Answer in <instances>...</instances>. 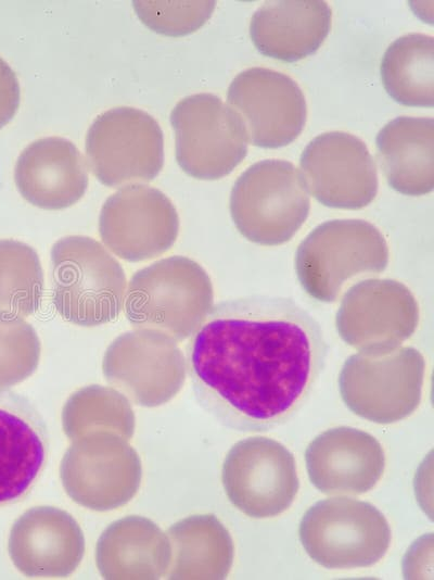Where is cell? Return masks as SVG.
<instances>
[{"label":"cell","mask_w":434,"mask_h":580,"mask_svg":"<svg viewBox=\"0 0 434 580\" xmlns=\"http://www.w3.org/2000/svg\"><path fill=\"white\" fill-rule=\"evenodd\" d=\"M108 464V458L107 456L105 457V461H104V464L101 463V468H102V471L103 469L106 467V465ZM92 468L97 471V472H93L92 476L97 479V481L99 482L100 480V476L105 479L108 477V474L106 472H101V469H99L98 466H95V464H93Z\"/></svg>","instance_id":"f1b7e54d"},{"label":"cell","mask_w":434,"mask_h":580,"mask_svg":"<svg viewBox=\"0 0 434 580\" xmlns=\"http://www.w3.org/2000/svg\"><path fill=\"white\" fill-rule=\"evenodd\" d=\"M170 123L177 163L190 177L222 178L246 156L248 140L240 117L215 94L183 98L173 109Z\"/></svg>","instance_id":"ba28073f"},{"label":"cell","mask_w":434,"mask_h":580,"mask_svg":"<svg viewBox=\"0 0 434 580\" xmlns=\"http://www.w3.org/2000/svg\"><path fill=\"white\" fill-rule=\"evenodd\" d=\"M384 89L407 106L434 105V39L425 34H407L385 50L380 65Z\"/></svg>","instance_id":"603a6c76"},{"label":"cell","mask_w":434,"mask_h":580,"mask_svg":"<svg viewBox=\"0 0 434 580\" xmlns=\"http://www.w3.org/2000/svg\"><path fill=\"white\" fill-rule=\"evenodd\" d=\"M63 428L69 439L79 429H127L133 431L135 416L129 400L118 390L91 384L74 392L62 412Z\"/></svg>","instance_id":"d4e9b609"},{"label":"cell","mask_w":434,"mask_h":580,"mask_svg":"<svg viewBox=\"0 0 434 580\" xmlns=\"http://www.w3.org/2000/svg\"><path fill=\"white\" fill-rule=\"evenodd\" d=\"M419 323L414 295L393 279H365L344 293L335 326L344 342L361 354L381 356L410 338Z\"/></svg>","instance_id":"8fae6325"},{"label":"cell","mask_w":434,"mask_h":580,"mask_svg":"<svg viewBox=\"0 0 434 580\" xmlns=\"http://www.w3.org/2000/svg\"><path fill=\"white\" fill-rule=\"evenodd\" d=\"M308 556L329 569L376 564L391 544V529L372 504L340 496L321 500L307 509L298 528Z\"/></svg>","instance_id":"8992f818"},{"label":"cell","mask_w":434,"mask_h":580,"mask_svg":"<svg viewBox=\"0 0 434 580\" xmlns=\"http://www.w3.org/2000/svg\"><path fill=\"white\" fill-rule=\"evenodd\" d=\"M331 17L326 1H266L251 18L250 36L261 54L295 62L320 48L330 31Z\"/></svg>","instance_id":"ffe728a7"},{"label":"cell","mask_w":434,"mask_h":580,"mask_svg":"<svg viewBox=\"0 0 434 580\" xmlns=\"http://www.w3.org/2000/svg\"><path fill=\"white\" fill-rule=\"evenodd\" d=\"M307 191L321 204L358 210L378 192L375 163L365 142L345 131L315 137L299 157Z\"/></svg>","instance_id":"9a60e30c"},{"label":"cell","mask_w":434,"mask_h":580,"mask_svg":"<svg viewBox=\"0 0 434 580\" xmlns=\"http://www.w3.org/2000/svg\"><path fill=\"white\" fill-rule=\"evenodd\" d=\"M230 214L238 231L260 245L288 242L305 223L309 194L301 172L289 161L263 160L235 180Z\"/></svg>","instance_id":"5b68a950"},{"label":"cell","mask_w":434,"mask_h":580,"mask_svg":"<svg viewBox=\"0 0 434 580\" xmlns=\"http://www.w3.org/2000/svg\"><path fill=\"white\" fill-rule=\"evenodd\" d=\"M8 551L13 565L26 577L64 578L80 564L85 537L66 510L35 506L13 524Z\"/></svg>","instance_id":"2e32d148"},{"label":"cell","mask_w":434,"mask_h":580,"mask_svg":"<svg viewBox=\"0 0 434 580\" xmlns=\"http://www.w3.org/2000/svg\"><path fill=\"white\" fill-rule=\"evenodd\" d=\"M136 14L150 29L170 37L191 34L212 16L216 1H132Z\"/></svg>","instance_id":"4316f807"},{"label":"cell","mask_w":434,"mask_h":580,"mask_svg":"<svg viewBox=\"0 0 434 580\" xmlns=\"http://www.w3.org/2000/svg\"><path fill=\"white\" fill-rule=\"evenodd\" d=\"M424 371V357L412 346L381 356L353 354L339 376L340 394L355 415L375 424H393L419 406Z\"/></svg>","instance_id":"52a82bcc"},{"label":"cell","mask_w":434,"mask_h":580,"mask_svg":"<svg viewBox=\"0 0 434 580\" xmlns=\"http://www.w3.org/2000/svg\"><path fill=\"white\" fill-rule=\"evenodd\" d=\"M105 380L128 400L154 407L168 402L186 380V358L177 342L154 329H133L107 346Z\"/></svg>","instance_id":"7c38bea8"},{"label":"cell","mask_w":434,"mask_h":580,"mask_svg":"<svg viewBox=\"0 0 434 580\" xmlns=\"http://www.w3.org/2000/svg\"><path fill=\"white\" fill-rule=\"evenodd\" d=\"M171 559L168 579H225L234 556L232 538L212 514L192 515L166 531Z\"/></svg>","instance_id":"7402d4cb"},{"label":"cell","mask_w":434,"mask_h":580,"mask_svg":"<svg viewBox=\"0 0 434 580\" xmlns=\"http://www.w3.org/2000/svg\"><path fill=\"white\" fill-rule=\"evenodd\" d=\"M375 142L382 171L395 191L418 197L433 190V118L396 117L379 131Z\"/></svg>","instance_id":"44dd1931"},{"label":"cell","mask_w":434,"mask_h":580,"mask_svg":"<svg viewBox=\"0 0 434 580\" xmlns=\"http://www.w3.org/2000/svg\"><path fill=\"white\" fill-rule=\"evenodd\" d=\"M14 181L30 204L48 211L69 207L88 187L86 162L69 140L47 137L28 144L20 154Z\"/></svg>","instance_id":"d6986e66"},{"label":"cell","mask_w":434,"mask_h":580,"mask_svg":"<svg viewBox=\"0 0 434 580\" xmlns=\"http://www.w3.org/2000/svg\"><path fill=\"white\" fill-rule=\"evenodd\" d=\"M328 345L319 323L289 298L248 295L213 305L187 345L199 404L243 432L288 421L308 400Z\"/></svg>","instance_id":"6da1fadb"},{"label":"cell","mask_w":434,"mask_h":580,"mask_svg":"<svg viewBox=\"0 0 434 580\" xmlns=\"http://www.w3.org/2000/svg\"><path fill=\"white\" fill-rule=\"evenodd\" d=\"M52 303L76 326L95 327L117 318L127 279L118 261L99 241L67 236L51 248Z\"/></svg>","instance_id":"3957f363"},{"label":"cell","mask_w":434,"mask_h":580,"mask_svg":"<svg viewBox=\"0 0 434 580\" xmlns=\"http://www.w3.org/2000/svg\"><path fill=\"white\" fill-rule=\"evenodd\" d=\"M310 482L327 495H359L381 479L385 455L380 442L353 427H335L317 436L305 452Z\"/></svg>","instance_id":"ac0fdd59"},{"label":"cell","mask_w":434,"mask_h":580,"mask_svg":"<svg viewBox=\"0 0 434 580\" xmlns=\"http://www.w3.org/2000/svg\"><path fill=\"white\" fill-rule=\"evenodd\" d=\"M47 425L24 395L0 389V508L24 500L49 457Z\"/></svg>","instance_id":"e0dca14e"},{"label":"cell","mask_w":434,"mask_h":580,"mask_svg":"<svg viewBox=\"0 0 434 580\" xmlns=\"http://www.w3.org/2000/svg\"><path fill=\"white\" fill-rule=\"evenodd\" d=\"M221 481L231 504L256 519L284 513L299 488L293 454L266 437L237 442L224 461Z\"/></svg>","instance_id":"30bf717a"},{"label":"cell","mask_w":434,"mask_h":580,"mask_svg":"<svg viewBox=\"0 0 434 580\" xmlns=\"http://www.w3.org/2000/svg\"><path fill=\"white\" fill-rule=\"evenodd\" d=\"M213 303L206 270L187 256L174 255L131 276L123 308L135 329L158 330L178 342L192 336Z\"/></svg>","instance_id":"7a4b0ae2"},{"label":"cell","mask_w":434,"mask_h":580,"mask_svg":"<svg viewBox=\"0 0 434 580\" xmlns=\"http://www.w3.org/2000/svg\"><path fill=\"white\" fill-rule=\"evenodd\" d=\"M90 171L104 186L117 188L153 180L164 165V138L149 113L130 106L99 115L86 136Z\"/></svg>","instance_id":"9c48e42d"},{"label":"cell","mask_w":434,"mask_h":580,"mask_svg":"<svg viewBox=\"0 0 434 580\" xmlns=\"http://www.w3.org/2000/svg\"><path fill=\"white\" fill-rule=\"evenodd\" d=\"M382 232L362 219H332L314 228L295 254L297 279L320 302H334L344 283L359 275L379 274L388 264Z\"/></svg>","instance_id":"277c9868"},{"label":"cell","mask_w":434,"mask_h":580,"mask_svg":"<svg viewBox=\"0 0 434 580\" xmlns=\"http://www.w3.org/2000/svg\"><path fill=\"white\" fill-rule=\"evenodd\" d=\"M21 90L17 77L10 65L0 58V128L15 115L20 105Z\"/></svg>","instance_id":"83f0119b"},{"label":"cell","mask_w":434,"mask_h":580,"mask_svg":"<svg viewBox=\"0 0 434 580\" xmlns=\"http://www.w3.org/2000/svg\"><path fill=\"white\" fill-rule=\"evenodd\" d=\"M40 341L24 318L0 317V389L28 378L40 358Z\"/></svg>","instance_id":"484cf974"},{"label":"cell","mask_w":434,"mask_h":580,"mask_svg":"<svg viewBox=\"0 0 434 580\" xmlns=\"http://www.w3.org/2000/svg\"><path fill=\"white\" fill-rule=\"evenodd\" d=\"M178 232L179 217L173 202L144 184L118 189L105 200L99 216L104 247L130 263L162 255L174 245Z\"/></svg>","instance_id":"4fadbf2b"},{"label":"cell","mask_w":434,"mask_h":580,"mask_svg":"<svg viewBox=\"0 0 434 580\" xmlns=\"http://www.w3.org/2000/svg\"><path fill=\"white\" fill-rule=\"evenodd\" d=\"M227 101L256 147H284L299 136L306 123L302 89L290 76L270 68L239 73L228 88Z\"/></svg>","instance_id":"5bb4252c"},{"label":"cell","mask_w":434,"mask_h":580,"mask_svg":"<svg viewBox=\"0 0 434 580\" xmlns=\"http://www.w3.org/2000/svg\"><path fill=\"white\" fill-rule=\"evenodd\" d=\"M43 288L37 252L22 241L0 240V317L25 318L36 313Z\"/></svg>","instance_id":"cb8c5ba5"}]
</instances>
